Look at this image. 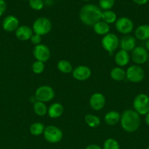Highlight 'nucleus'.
Masks as SVG:
<instances>
[{
	"mask_svg": "<svg viewBox=\"0 0 149 149\" xmlns=\"http://www.w3.org/2000/svg\"><path fill=\"white\" fill-rule=\"evenodd\" d=\"M102 10L99 7L92 4L83 6L80 10L79 17L82 23L88 26H93L100 21L102 17Z\"/></svg>",
	"mask_w": 149,
	"mask_h": 149,
	"instance_id": "f257e3e1",
	"label": "nucleus"
},
{
	"mask_svg": "<svg viewBox=\"0 0 149 149\" xmlns=\"http://www.w3.org/2000/svg\"><path fill=\"white\" fill-rule=\"evenodd\" d=\"M141 123L140 115L133 109H127L121 114L120 124L125 132L132 133L139 129Z\"/></svg>",
	"mask_w": 149,
	"mask_h": 149,
	"instance_id": "f03ea898",
	"label": "nucleus"
},
{
	"mask_svg": "<svg viewBox=\"0 0 149 149\" xmlns=\"http://www.w3.org/2000/svg\"><path fill=\"white\" fill-rule=\"evenodd\" d=\"M34 33L42 36L48 34L52 30V23L46 17H39L34 21L32 25Z\"/></svg>",
	"mask_w": 149,
	"mask_h": 149,
	"instance_id": "7ed1b4c3",
	"label": "nucleus"
},
{
	"mask_svg": "<svg viewBox=\"0 0 149 149\" xmlns=\"http://www.w3.org/2000/svg\"><path fill=\"white\" fill-rule=\"evenodd\" d=\"M133 108L139 115L145 116L149 113V96L144 93L137 95L133 100Z\"/></svg>",
	"mask_w": 149,
	"mask_h": 149,
	"instance_id": "20e7f679",
	"label": "nucleus"
},
{
	"mask_svg": "<svg viewBox=\"0 0 149 149\" xmlns=\"http://www.w3.org/2000/svg\"><path fill=\"white\" fill-rule=\"evenodd\" d=\"M45 141L50 143H57L63 139V132L59 127L55 125H48L45 127L43 132Z\"/></svg>",
	"mask_w": 149,
	"mask_h": 149,
	"instance_id": "39448f33",
	"label": "nucleus"
},
{
	"mask_svg": "<svg viewBox=\"0 0 149 149\" xmlns=\"http://www.w3.org/2000/svg\"><path fill=\"white\" fill-rule=\"evenodd\" d=\"M145 71L140 65H131L126 71V79L132 83H140L144 79Z\"/></svg>",
	"mask_w": 149,
	"mask_h": 149,
	"instance_id": "423d86ee",
	"label": "nucleus"
},
{
	"mask_svg": "<svg viewBox=\"0 0 149 149\" xmlns=\"http://www.w3.org/2000/svg\"><path fill=\"white\" fill-rule=\"evenodd\" d=\"M101 44L105 51L112 54L119 47L120 39L115 33H109L102 37Z\"/></svg>",
	"mask_w": 149,
	"mask_h": 149,
	"instance_id": "0eeeda50",
	"label": "nucleus"
},
{
	"mask_svg": "<svg viewBox=\"0 0 149 149\" xmlns=\"http://www.w3.org/2000/svg\"><path fill=\"white\" fill-rule=\"evenodd\" d=\"M34 97L37 101L48 103L54 98L55 91L51 86L42 85L36 90Z\"/></svg>",
	"mask_w": 149,
	"mask_h": 149,
	"instance_id": "6e6552de",
	"label": "nucleus"
},
{
	"mask_svg": "<svg viewBox=\"0 0 149 149\" xmlns=\"http://www.w3.org/2000/svg\"><path fill=\"white\" fill-rule=\"evenodd\" d=\"M130 58L134 64L141 65L147 62L149 58V54L144 47L137 46L131 52Z\"/></svg>",
	"mask_w": 149,
	"mask_h": 149,
	"instance_id": "1a4fd4ad",
	"label": "nucleus"
},
{
	"mask_svg": "<svg viewBox=\"0 0 149 149\" xmlns=\"http://www.w3.org/2000/svg\"><path fill=\"white\" fill-rule=\"evenodd\" d=\"M115 29L118 33L129 35L134 30V23L127 17H121L115 21Z\"/></svg>",
	"mask_w": 149,
	"mask_h": 149,
	"instance_id": "9d476101",
	"label": "nucleus"
},
{
	"mask_svg": "<svg viewBox=\"0 0 149 149\" xmlns=\"http://www.w3.org/2000/svg\"><path fill=\"white\" fill-rule=\"evenodd\" d=\"M33 55L36 61L45 63L50 59L51 55V50L47 45L43 44L34 46L33 49Z\"/></svg>",
	"mask_w": 149,
	"mask_h": 149,
	"instance_id": "9b49d317",
	"label": "nucleus"
},
{
	"mask_svg": "<svg viewBox=\"0 0 149 149\" xmlns=\"http://www.w3.org/2000/svg\"><path fill=\"white\" fill-rule=\"evenodd\" d=\"M72 77L77 81H86L91 76V70L86 65H78L73 68Z\"/></svg>",
	"mask_w": 149,
	"mask_h": 149,
	"instance_id": "f8f14e48",
	"label": "nucleus"
},
{
	"mask_svg": "<svg viewBox=\"0 0 149 149\" xmlns=\"http://www.w3.org/2000/svg\"><path fill=\"white\" fill-rule=\"evenodd\" d=\"M106 99L103 94L100 93H95L92 94L89 99V105L93 110L96 111L102 110L105 106Z\"/></svg>",
	"mask_w": 149,
	"mask_h": 149,
	"instance_id": "ddd939ff",
	"label": "nucleus"
},
{
	"mask_svg": "<svg viewBox=\"0 0 149 149\" xmlns=\"http://www.w3.org/2000/svg\"><path fill=\"white\" fill-rule=\"evenodd\" d=\"M119 47L121 49L126 52H131L137 47V40L134 36L131 35H124L120 39Z\"/></svg>",
	"mask_w": 149,
	"mask_h": 149,
	"instance_id": "4468645a",
	"label": "nucleus"
},
{
	"mask_svg": "<svg viewBox=\"0 0 149 149\" xmlns=\"http://www.w3.org/2000/svg\"><path fill=\"white\" fill-rule=\"evenodd\" d=\"M19 26V20L14 15H7L2 21V29L7 32L15 31Z\"/></svg>",
	"mask_w": 149,
	"mask_h": 149,
	"instance_id": "2eb2a0df",
	"label": "nucleus"
},
{
	"mask_svg": "<svg viewBox=\"0 0 149 149\" xmlns=\"http://www.w3.org/2000/svg\"><path fill=\"white\" fill-rule=\"evenodd\" d=\"M15 32L16 38L18 40L22 41V42H26V41L30 40L32 35L34 34L32 28L26 26V25L20 26Z\"/></svg>",
	"mask_w": 149,
	"mask_h": 149,
	"instance_id": "dca6fc26",
	"label": "nucleus"
},
{
	"mask_svg": "<svg viewBox=\"0 0 149 149\" xmlns=\"http://www.w3.org/2000/svg\"><path fill=\"white\" fill-rule=\"evenodd\" d=\"M130 58H130L129 52L122 50V49H120L115 53L114 61H115V63L118 66L122 68V67L128 65L130 61Z\"/></svg>",
	"mask_w": 149,
	"mask_h": 149,
	"instance_id": "f3484780",
	"label": "nucleus"
},
{
	"mask_svg": "<svg viewBox=\"0 0 149 149\" xmlns=\"http://www.w3.org/2000/svg\"><path fill=\"white\" fill-rule=\"evenodd\" d=\"M64 106L60 103H53L48 107V115L51 119H57L62 116L64 113Z\"/></svg>",
	"mask_w": 149,
	"mask_h": 149,
	"instance_id": "a211bd4d",
	"label": "nucleus"
},
{
	"mask_svg": "<svg viewBox=\"0 0 149 149\" xmlns=\"http://www.w3.org/2000/svg\"><path fill=\"white\" fill-rule=\"evenodd\" d=\"M135 38L140 41H147L149 39V25L143 24L137 27L134 31Z\"/></svg>",
	"mask_w": 149,
	"mask_h": 149,
	"instance_id": "6ab92c4d",
	"label": "nucleus"
},
{
	"mask_svg": "<svg viewBox=\"0 0 149 149\" xmlns=\"http://www.w3.org/2000/svg\"><path fill=\"white\" fill-rule=\"evenodd\" d=\"M105 122L107 125L110 126H113L117 125L121 120V114L116 111H110L105 115Z\"/></svg>",
	"mask_w": 149,
	"mask_h": 149,
	"instance_id": "aec40b11",
	"label": "nucleus"
},
{
	"mask_svg": "<svg viewBox=\"0 0 149 149\" xmlns=\"http://www.w3.org/2000/svg\"><path fill=\"white\" fill-rule=\"evenodd\" d=\"M93 30L94 33H96V34L104 36L110 33V26L109 24L105 23V22L100 20V21L97 22L96 24L93 25Z\"/></svg>",
	"mask_w": 149,
	"mask_h": 149,
	"instance_id": "412c9836",
	"label": "nucleus"
},
{
	"mask_svg": "<svg viewBox=\"0 0 149 149\" xmlns=\"http://www.w3.org/2000/svg\"><path fill=\"white\" fill-rule=\"evenodd\" d=\"M110 77L112 80L116 81H124L126 79V71L121 67L117 66L112 68L110 73Z\"/></svg>",
	"mask_w": 149,
	"mask_h": 149,
	"instance_id": "4be33fe9",
	"label": "nucleus"
},
{
	"mask_svg": "<svg viewBox=\"0 0 149 149\" xmlns=\"http://www.w3.org/2000/svg\"><path fill=\"white\" fill-rule=\"evenodd\" d=\"M48 108L47 107L45 103H43V102L36 100L33 104L34 112L35 113V114L41 116V117L48 114Z\"/></svg>",
	"mask_w": 149,
	"mask_h": 149,
	"instance_id": "5701e85b",
	"label": "nucleus"
},
{
	"mask_svg": "<svg viewBox=\"0 0 149 149\" xmlns=\"http://www.w3.org/2000/svg\"><path fill=\"white\" fill-rule=\"evenodd\" d=\"M101 20L105 22L108 24L110 25L115 23L117 20V15L115 12L112 11L111 10H104L102 13V17Z\"/></svg>",
	"mask_w": 149,
	"mask_h": 149,
	"instance_id": "b1692460",
	"label": "nucleus"
},
{
	"mask_svg": "<svg viewBox=\"0 0 149 149\" xmlns=\"http://www.w3.org/2000/svg\"><path fill=\"white\" fill-rule=\"evenodd\" d=\"M45 126L42 123L39 122H34L33 124L29 127V132L34 136H39V135H43L45 131Z\"/></svg>",
	"mask_w": 149,
	"mask_h": 149,
	"instance_id": "393cba45",
	"label": "nucleus"
},
{
	"mask_svg": "<svg viewBox=\"0 0 149 149\" xmlns=\"http://www.w3.org/2000/svg\"><path fill=\"white\" fill-rule=\"evenodd\" d=\"M84 120L86 125H87L89 127L91 128L97 127L99 126V125H100L101 123V120L100 119H99V117H98L96 115L92 114V113L86 114V116H85Z\"/></svg>",
	"mask_w": 149,
	"mask_h": 149,
	"instance_id": "a878e982",
	"label": "nucleus"
},
{
	"mask_svg": "<svg viewBox=\"0 0 149 149\" xmlns=\"http://www.w3.org/2000/svg\"><path fill=\"white\" fill-rule=\"evenodd\" d=\"M57 68L60 72L63 74H69V73L72 72L73 71L72 65L70 61L67 60H60L57 63Z\"/></svg>",
	"mask_w": 149,
	"mask_h": 149,
	"instance_id": "bb28decb",
	"label": "nucleus"
},
{
	"mask_svg": "<svg viewBox=\"0 0 149 149\" xmlns=\"http://www.w3.org/2000/svg\"><path fill=\"white\" fill-rule=\"evenodd\" d=\"M102 149H121L118 141L114 138H108L104 142Z\"/></svg>",
	"mask_w": 149,
	"mask_h": 149,
	"instance_id": "cd10ccee",
	"label": "nucleus"
},
{
	"mask_svg": "<svg viewBox=\"0 0 149 149\" xmlns=\"http://www.w3.org/2000/svg\"><path fill=\"white\" fill-rule=\"evenodd\" d=\"M45 63L41 62L39 61H35L34 62L32 63V70L34 74H40L45 71Z\"/></svg>",
	"mask_w": 149,
	"mask_h": 149,
	"instance_id": "c85d7f7f",
	"label": "nucleus"
},
{
	"mask_svg": "<svg viewBox=\"0 0 149 149\" xmlns=\"http://www.w3.org/2000/svg\"><path fill=\"white\" fill-rule=\"evenodd\" d=\"M115 0H99V5L101 10H109L115 4Z\"/></svg>",
	"mask_w": 149,
	"mask_h": 149,
	"instance_id": "c756f323",
	"label": "nucleus"
},
{
	"mask_svg": "<svg viewBox=\"0 0 149 149\" xmlns=\"http://www.w3.org/2000/svg\"><path fill=\"white\" fill-rule=\"evenodd\" d=\"M29 7L35 11H39L44 7L43 0H29Z\"/></svg>",
	"mask_w": 149,
	"mask_h": 149,
	"instance_id": "7c9ffc66",
	"label": "nucleus"
},
{
	"mask_svg": "<svg viewBox=\"0 0 149 149\" xmlns=\"http://www.w3.org/2000/svg\"><path fill=\"white\" fill-rule=\"evenodd\" d=\"M30 41L32 42V44H33L34 46H36V45L41 44V42H42V36L36 34V33H34L32 35V38L30 39Z\"/></svg>",
	"mask_w": 149,
	"mask_h": 149,
	"instance_id": "2f4dec72",
	"label": "nucleus"
},
{
	"mask_svg": "<svg viewBox=\"0 0 149 149\" xmlns=\"http://www.w3.org/2000/svg\"><path fill=\"white\" fill-rule=\"evenodd\" d=\"M7 10V4L4 0H0V17L4 15Z\"/></svg>",
	"mask_w": 149,
	"mask_h": 149,
	"instance_id": "473e14b6",
	"label": "nucleus"
},
{
	"mask_svg": "<svg viewBox=\"0 0 149 149\" xmlns=\"http://www.w3.org/2000/svg\"><path fill=\"white\" fill-rule=\"evenodd\" d=\"M85 149H102V147L99 146V145H96V144H90V145L87 146Z\"/></svg>",
	"mask_w": 149,
	"mask_h": 149,
	"instance_id": "72a5a7b5",
	"label": "nucleus"
},
{
	"mask_svg": "<svg viewBox=\"0 0 149 149\" xmlns=\"http://www.w3.org/2000/svg\"><path fill=\"white\" fill-rule=\"evenodd\" d=\"M132 1L138 5H144L148 2L149 0H132Z\"/></svg>",
	"mask_w": 149,
	"mask_h": 149,
	"instance_id": "f704fd0d",
	"label": "nucleus"
},
{
	"mask_svg": "<svg viewBox=\"0 0 149 149\" xmlns=\"http://www.w3.org/2000/svg\"><path fill=\"white\" fill-rule=\"evenodd\" d=\"M145 124L149 127V113H147L145 116Z\"/></svg>",
	"mask_w": 149,
	"mask_h": 149,
	"instance_id": "c9c22d12",
	"label": "nucleus"
},
{
	"mask_svg": "<svg viewBox=\"0 0 149 149\" xmlns=\"http://www.w3.org/2000/svg\"><path fill=\"white\" fill-rule=\"evenodd\" d=\"M146 49V50L148 51V52H149V39H148L147 41H146L145 42V47Z\"/></svg>",
	"mask_w": 149,
	"mask_h": 149,
	"instance_id": "e433bc0d",
	"label": "nucleus"
},
{
	"mask_svg": "<svg viewBox=\"0 0 149 149\" xmlns=\"http://www.w3.org/2000/svg\"><path fill=\"white\" fill-rule=\"evenodd\" d=\"M81 1H91V0H81Z\"/></svg>",
	"mask_w": 149,
	"mask_h": 149,
	"instance_id": "4c0bfd02",
	"label": "nucleus"
},
{
	"mask_svg": "<svg viewBox=\"0 0 149 149\" xmlns=\"http://www.w3.org/2000/svg\"><path fill=\"white\" fill-rule=\"evenodd\" d=\"M147 149H149V146H148V148H147Z\"/></svg>",
	"mask_w": 149,
	"mask_h": 149,
	"instance_id": "58836bf2",
	"label": "nucleus"
},
{
	"mask_svg": "<svg viewBox=\"0 0 149 149\" xmlns=\"http://www.w3.org/2000/svg\"><path fill=\"white\" fill-rule=\"evenodd\" d=\"M23 1H26V0H23Z\"/></svg>",
	"mask_w": 149,
	"mask_h": 149,
	"instance_id": "ea45409f",
	"label": "nucleus"
}]
</instances>
